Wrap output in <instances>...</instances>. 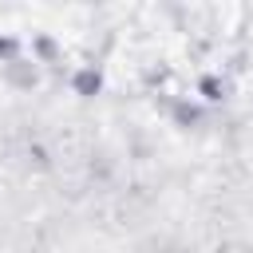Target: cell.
Instances as JSON below:
<instances>
[{
  "label": "cell",
  "mask_w": 253,
  "mask_h": 253,
  "mask_svg": "<svg viewBox=\"0 0 253 253\" xmlns=\"http://www.w3.org/2000/svg\"><path fill=\"white\" fill-rule=\"evenodd\" d=\"M174 123H178V126H194V123H202V111H198L194 103L178 99V103H174Z\"/></svg>",
  "instance_id": "6da1fadb"
},
{
  "label": "cell",
  "mask_w": 253,
  "mask_h": 253,
  "mask_svg": "<svg viewBox=\"0 0 253 253\" xmlns=\"http://www.w3.org/2000/svg\"><path fill=\"white\" fill-rule=\"evenodd\" d=\"M225 91H229L225 83H217V79H202V95H206L210 103H221V99H225Z\"/></svg>",
  "instance_id": "3957f363"
},
{
  "label": "cell",
  "mask_w": 253,
  "mask_h": 253,
  "mask_svg": "<svg viewBox=\"0 0 253 253\" xmlns=\"http://www.w3.org/2000/svg\"><path fill=\"white\" fill-rule=\"evenodd\" d=\"M75 91H79V95H95V91H99V75H95V71H79V75H75Z\"/></svg>",
  "instance_id": "7a4b0ae2"
}]
</instances>
